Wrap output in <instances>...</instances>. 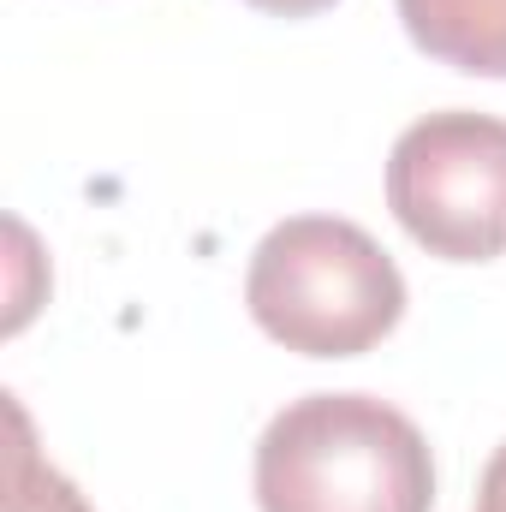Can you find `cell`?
Masks as SVG:
<instances>
[{
    "instance_id": "cell-4",
    "label": "cell",
    "mask_w": 506,
    "mask_h": 512,
    "mask_svg": "<svg viewBox=\"0 0 506 512\" xmlns=\"http://www.w3.org/2000/svg\"><path fill=\"white\" fill-rule=\"evenodd\" d=\"M405 36L471 78H506V0H393Z\"/></svg>"
},
{
    "instance_id": "cell-5",
    "label": "cell",
    "mask_w": 506,
    "mask_h": 512,
    "mask_svg": "<svg viewBox=\"0 0 506 512\" xmlns=\"http://www.w3.org/2000/svg\"><path fill=\"white\" fill-rule=\"evenodd\" d=\"M12 411V465H6V512H96L72 477H60L36 447H30V417Z\"/></svg>"
},
{
    "instance_id": "cell-7",
    "label": "cell",
    "mask_w": 506,
    "mask_h": 512,
    "mask_svg": "<svg viewBox=\"0 0 506 512\" xmlns=\"http://www.w3.org/2000/svg\"><path fill=\"white\" fill-rule=\"evenodd\" d=\"M256 12H274V18H310V12H328L334 0H245Z\"/></svg>"
},
{
    "instance_id": "cell-6",
    "label": "cell",
    "mask_w": 506,
    "mask_h": 512,
    "mask_svg": "<svg viewBox=\"0 0 506 512\" xmlns=\"http://www.w3.org/2000/svg\"><path fill=\"white\" fill-rule=\"evenodd\" d=\"M471 512H506V441L495 447V459L483 465V483H477V507Z\"/></svg>"
},
{
    "instance_id": "cell-3",
    "label": "cell",
    "mask_w": 506,
    "mask_h": 512,
    "mask_svg": "<svg viewBox=\"0 0 506 512\" xmlns=\"http://www.w3.org/2000/svg\"><path fill=\"white\" fill-rule=\"evenodd\" d=\"M387 209L441 262L506 256V120L447 108L405 126L387 155Z\"/></svg>"
},
{
    "instance_id": "cell-2",
    "label": "cell",
    "mask_w": 506,
    "mask_h": 512,
    "mask_svg": "<svg viewBox=\"0 0 506 512\" xmlns=\"http://www.w3.org/2000/svg\"><path fill=\"white\" fill-rule=\"evenodd\" d=\"M245 304L298 358H364L405 316V274L358 221L292 215L256 245Z\"/></svg>"
},
{
    "instance_id": "cell-1",
    "label": "cell",
    "mask_w": 506,
    "mask_h": 512,
    "mask_svg": "<svg viewBox=\"0 0 506 512\" xmlns=\"http://www.w3.org/2000/svg\"><path fill=\"white\" fill-rule=\"evenodd\" d=\"M262 512H429L435 459L423 429L376 393L292 399L256 441Z\"/></svg>"
}]
</instances>
